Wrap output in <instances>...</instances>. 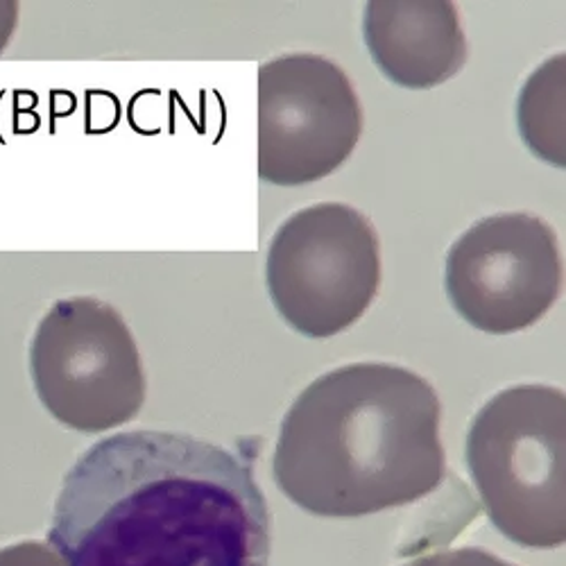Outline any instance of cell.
I'll use <instances>...</instances> for the list:
<instances>
[{
    "label": "cell",
    "instance_id": "1",
    "mask_svg": "<svg viewBox=\"0 0 566 566\" xmlns=\"http://www.w3.org/2000/svg\"><path fill=\"white\" fill-rule=\"evenodd\" d=\"M49 544L66 566H270L272 514L252 458L127 431L69 469Z\"/></svg>",
    "mask_w": 566,
    "mask_h": 566
},
{
    "label": "cell",
    "instance_id": "2",
    "mask_svg": "<svg viewBox=\"0 0 566 566\" xmlns=\"http://www.w3.org/2000/svg\"><path fill=\"white\" fill-rule=\"evenodd\" d=\"M442 403L417 371L352 363L322 374L281 419L276 488L317 516H365L431 494L447 476Z\"/></svg>",
    "mask_w": 566,
    "mask_h": 566
},
{
    "label": "cell",
    "instance_id": "3",
    "mask_svg": "<svg viewBox=\"0 0 566 566\" xmlns=\"http://www.w3.org/2000/svg\"><path fill=\"white\" fill-rule=\"evenodd\" d=\"M562 388L522 384L496 392L471 419L464 460L492 522L514 542L564 539Z\"/></svg>",
    "mask_w": 566,
    "mask_h": 566
},
{
    "label": "cell",
    "instance_id": "4",
    "mask_svg": "<svg viewBox=\"0 0 566 566\" xmlns=\"http://www.w3.org/2000/svg\"><path fill=\"white\" fill-rule=\"evenodd\" d=\"M36 399L77 433H105L146 403V371L123 315L96 297L55 302L36 322L28 352Z\"/></svg>",
    "mask_w": 566,
    "mask_h": 566
},
{
    "label": "cell",
    "instance_id": "5",
    "mask_svg": "<svg viewBox=\"0 0 566 566\" xmlns=\"http://www.w3.org/2000/svg\"><path fill=\"white\" fill-rule=\"evenodd\" d=\"M381 286L374 224L343 202L295 211L274 231L265 289L279 317L300 336L334 338L354 326Z\"/></svg>",
    "mask_w": 566,
    "mask_h": 566
},
{
    "label": "cell",
    "instance_id": "6",
    "mask_svg": "<svg viewBox=\"0 0 566 566\" xmlns=\"http://www.w3.org/2000/svg\"><path fill=\"white\" fill-rule=\"evenodd\" d=\"M259 177L304 186L334 175L356 150L363 107L349 75L332 60L291 53L259 66Z\"/></svg>",
    "mask_w": 566,
    "mask_h": 566
},
{
    "label": "cell",
    "instance_id": "7",
    "mask_svg": "<svg viewBox=\"0 0 566 566\" xmlns=\"http://www.w3.org/2000/svg\"><path fill=\"white\" fill-rule=\"evenodd\" d=\"M562 289L559 239L533 213L488 216L462 231L447 254L444 291L453 311L490 336L537 324Z\"/></svg>",
    "mask_w": 566,
    "mask_h": 566
},
{
    "label": "cell",
    "instance_id": "8",
    "mask_svg": "<svg viewBox=\"0 0 566 566\" xmlns=\"http://www.w3.org/2000/svg\"><path fill=\"white\" fill-rule=\"evenodd\" d=\"M363 39L374 66L403 88H433L469 57L458 8L449 0H369Z\"/></svg>",
    "mask_w": 566,
    "mask_h": 566
},
{
    "label": "cell",
    "instance_id": "9",
    "mask_svg": "<svg viewBox=\"0 0 566 566\" xmlns=\"http://www.w3.org/2000/svg\"><path fill=\"white\" fill-rule=\"evenodd\" d=\"M518 129L535 157L564 166V55L528 77L518 96Z\"/></svg>",
    "mask_w": 566,
    "mask_h": 566
},
{
    "label": "cell",
    "instance_id": "10",
    "mask_svg": "<svg viewBox=\"0 0 566 566\" xmlns=\"http://www.w3.org/2000/svg\"><path fill=\"white\" fill-rule=\"evenodd\" d=\"M406 566H514V564L492 555L490 551L467 546V548L442 551V553L419 557Z\"/></svg>",
    "mask_w": 566,
    "mask_h": 566
},
{
    "label": "cell",
    "instance_id": "11",
    "mask_svg": "<svg viewBox=\"0 0 566 566\" xmlns=\"http://www.w3.org/2000/svg\"><path fill=\"white\" fill-rule=\"evenodd\" d=\"M19 25V3L14 0H0V55L6 53L10 41L14 39Z\"/></svg>",
    "mask_w": 566,
    "mask_h": 566
}]
</instances>
